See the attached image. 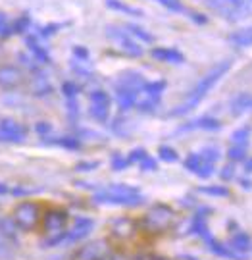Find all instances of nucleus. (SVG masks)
I'll use <instances>...</instances> for the list:
<instances>
[{
    "label": "nucleus",
    "mask_w": 252,
    "mask_h": 260,
    "mask_svg": "<svg viewBox=\"0 0 252 260\" xmlns=\"http://www.w3.org/2000/svg\"><path fill=\"white\" fill-rule=\"evenodd\" d=\"M222 127L220 120H215L212 116H200L196 120L187 121L185 125H181L177 129V133H187V131H196V129H202V131H218Z\"/></svg>",
    "instance_id": "obj_15"
},
{
    "label": "nucleus",
    "mask_w": 252,
    "mask_h": 260,
    "mask_svg": "<svg viewBox=\"0 0 252 260\" xmlns=\"http://www.w3.org/2000/svg\"><path fill=\"white\" fill-rule=\"evenodd\" d=\"M35 131H37L41 137H47V135H50V131H52V125L47 123V121H39L37 125H35Z\"/></svg>",
    "instance_id": "obj_43"
},
{
    "label": "nucleus",
    "mask_w": 252,
    "mask_h": 260,
    "mask_svg": "<svg viewBox=\"0 0 252 260\" xmlns=\"http://www.w3.org/2000/svg\"><path fill=\"white\" fill-rule=\"evenodd\" d=\"M166 91V81L164 79H156V81H147L142 85V89L137 94L135 106L140 112H152L154 108H158L162 94Z\"/></svg>",
    "instance_id": "obj_4"
},
{
    "label": "nucleus",
    "mask_w": 252,
    "mask_h": 260,
    "mask_svg": "<svg viewBox=\"0 0 252 260\" xmlns=\"http://www.w3.org/2000/svg\"><path fill=\"white\" fill-rule=\"evenodd\" d=\"M231 249H233L239 256L243 260H246L248 256H250L252 252V237L248 235L246 232H235L233 235H231V239H229V243H227Z\"/></svg>",
    "instance_id": "obj_14"
},
{
    "label": "nucleus",
    "mask_w": 252,
    "mask_h": 260,
    "mask_svg": "<svg viewBox=\"0 0 252 260\" xmlns=\"http://www.w3.org/2000/svg\"><path fill=\"white\" fill-rule=\"evenodd\" d=\"M50 91H52V87H50V81H48L45 75L33 79V93L37 94V96H47Z\"/></svg>",
    "instance_id": "obj_26"
},
{
    "label": "nucleus",
    "mask_w": 252,
    "mask_h": 260,
    "mask_svg": "<svg viewBox=\"0 0 252 260\" xmlns=\"http://www.w3.org/2000/svg\"><path fill=\"white\" fill-rule=\"evenodd\" d=\"M123 29H125L133 39H140L142 43H154V35L149 33L147 29H142L140 25H137V23H127Z\"/></svg>",
    "instance_id": "obj_23"
},
{
    "label": "nucleus",
    "mask_w": 252,
    "mask_h": 260,
    "mask_svg": "<svg viewBox=\"0 0 252 260\" xmlns=\"http://www.w3.org/2000/svg\"><path fill=\"white\" fill-rule=\"evenodd\" d=\"M200 154H202L208 162H212V164H215V162L220 160V156H222L220 149H218V147H212V145H210V147H204V149L200 150Z\"/></svg>",
    "instance_id": "obj_31"
},
{
    "label": "nucleus",
    "mask_w": 252,
    "mask_h": 260,
    "mask_svg": "<svg viewBox=\"0 0 252 260\" xmlns=\"http://www.w3.org/2000/svg\"><path fill=\"white\" fill-rule=\"evenodd\" d=\"M25 45H27L29 52L33 54V58L37 60L39 64H50V54H48V50L41 43H39V37L37 35H33V33H27L25 35Z\"/></svg>",
    "instance_id": "obj_17"
},
{
    "label": "nucleus",
    "mask_w": 252,
    "mask_h": 260,
    "mask_svg": "<svg viewBox=\"0 0 252 260\" xmlns=\"http://www.w3.org/2000/svg\"><path fill=\"white\" fill-rule=\"evenodd\" d=\"M150 56L158 62H166V64H173L179 66L185 62V54L177 50V48H171V47H158V48H152L150 50Z\"/></svg>",
    "instance_id": "obj_16"
},
{
    "label": "nucleus",
    "mask_w": 252,
    "mask_h": 260,
    "mask_svg": "<svg viewBox=\"0 0 252 260\" xmlns=\"http://www.w3.org/2000/svg\"><path fill=\"white\" fill-rule=\"evenodd\" d=\"M106 35L112 39L114 43L118 45V47L122 48L125 54H129V56H133V58H139V56H142V48H140V45L135 41V39L131 37L129 33L125 31V29H122V27H116V25H108L106 27Z\"/></svg>",
    "instance_id": "obj_7"
},
{
    "label": "nucleus",
    "mask_w": 252,
    "mask_h": 260,
    "mask_svg": "<svg viewBox=\"0 0 252 260\" xmlns=\"http://www.w3.org/2000/svg\"><path fill=\"white\" fill-rule=\"evenodd\" d=\"M94 203H96V205L139 206L145 203V197H142V193L139 191V187L118 183V185L104 187L100 191H96V193H94Z\"/></svg>",
    "instance_id": "obj_2"
},
{
    "label": "nucleus",
    "mask_w": 252,
    "mask_h": 260,
    "mask_svg": "<svg viewBox=\"0 0 252 260\" xmlns=\"http://www.w3.org/2000/svg\"><path fill=\"white\" fill-rule=\"evenodd\" d=\"M139 168H140V172H156V170H158V162L147 154V156L139 162Z\"/></svg>",
    "instance_id": "obj_33"
},
{
    "label": "nucleus",
    "mask_w": 252,
    "mask_h": 260,
    "mask_svg": "<svg viewBox=\"0 0 252 260\" xmlns=\"http://www.w3.org/2000/svg\"><path fill=\"white\" fill-rule=\"evenodd\" d=\"M14 31H12V25H8V18L4 14H0V37H10Z\"/></svg>",
    "instance_id": "obj_40"
},
{
    "label": "nucleus",
    "mask_w": 252,
    "mask_h": 260,
    "mask_svg": "<svg viewBox=\"0 0 252 260\" xmlns=\"http://www.w3.org/2000/svg\"><path fill=\"white\" fill-rule=\"evenodd\" d=\"M93 228H94L93 218H87V216H77V218H75V222H74V225H71V230H69V232H65L64 243L83 241L85 237L93 232Z\"/></svg>",
    "instance_id": "obj_13"
},
{
    "label": "nucleus",
    "mask_w": 252,
    "mask_h": 260,
    "mask_svg": "<svg viewBox=\"0 0 252 260\" xmlns=\"http://www.w3.org/2000/svg\"><path fill=\"white\" fill-rule=\"evenodd\" d=\"M96 168H98V162H79V164L75 166V170H77V172H93Z\"/></svg>",
    "instance_id": "obj_44"
},
{
    "label": "nucleus",
    "mask_w": 252,
    "mask_h": 260,
    "mask_svg": "<svg viewBox=\"0 0 252 260\" xmlns=\"http://www.w3.org/2000/svg\"><path fill=\"white\" fill-rule=\"evenodd\" d=\"M39 216H41V208H39L37 203L25 201V203H19L16 206V210L12 214V220H14V223L18 225L19 230L31 232L39 223Z\"/></svg>",
    "instance_id": "obj_6"
},
{
    "label": "nucleus",
    "mask_w": 252,
    "mask_h": 260,
    "mask_svg": "<svg viewBox=\"0 0 252 260\" xmlns=\"http://www.w3.org/2000/svg\"><path fill=\"white\" fill-rule=\"evenodd\" d=\"M54 145L58 147H64L67 150H79L81 149V141L75 139V137H58V139H52Z\"/></svg>",
    "instance_id": "obj_29"
},
{
    "label": "nucleus",
    "mask_w": 252,
    "mask_h": 260,
    "mask_svg": "<svg viewBox=\"0 0 252 260\" xmlns=\"http://www.w3.org/2000/svg\"><path fill=\"white\" fill-rule=\"evenodd\" d=\"M250 6H252V0H250Z\"/></svg>",
    "instance_id": "obj_51"
},
{
    "label": "nucleus",
    "mask_w": 252,
    "mask_h": 260,
    "mask_svg": "<svg viewBox=\"0 0 252 260\" xmlns=\"http://www.w3.org/2000/svg\"><path fill=\"white\" fill-rule=\"evenodd\" d=\"M65 225H67V214L64 210H48L43 218V232L48 237L65 233Z\"/></svg>",
    "instance_id": "obj_10"
},
{
    "label": "nucleus",
    "mask_w": 252,
    "mask_h": 260,
    "mask_svg": "<svg viewBox=\"0 0 252 260\" xmlns=\"http://www.w3.org/2000/svg\"><path fill=\"white\" fill-rule=\"evenodd\" d=\"M241 185H243V189L250 191V189H252V181H250V179H244V177H243V179H241Z\"/></svg>",
    "instance_id": "obj_48"
},
{
    "label": "nucleus",
    "mask_w": 252,
    "mask_h": 260,
    "mask_svg": "<svg viewBox=\"0 0 252 260\" xmlns=\"http://www.w3.org/2000/svg\"><path fill=\"white\" fill-rule=\"evenodd\" d=\"M127 166H129L127 156H122V154H114L112 156V168L116 172H122V170H125Z\"/></svg>",
    "instance_id": "obj_37"
},
{
    "label": "nucleus",
    "mask_w": 252,
    "mask_h": 260,
    "mask_svg": "<svg viewBox=\"0 0 252 260\" xmlns=\"http://www.w3.org/2000/svg\"><path fill=\"white\" fill-rule=\"evenodd\" d=\"M233 177H235V168L231 166V164L224 166V170H222V179H225V181H231Z\"/></svg>",
    "instance_id": "obj_45"
},
{
    "label": "nucleus",
    "mask_w": 252,
    "mask_h": 260,
    "mask_svg": "<svg viewBox=\"0 0 252 260\" xmlns=\"http://www.w3.org/2000/svg\"><path fill=\"white\" fill-rule=\"evenodd\" d=\"M229 41L233 43L235 47H250L252 45V27L241 29V31H235L233 35L229 37Z\"/></svg>",
    "instance_id": "obj_24"
},
{
    "label": "nucleus",
    "mask_w": 252,
    "mask_h": 260,
    "mask_svg": "<svg viewBox=\"0 0 252 260\" xmlns=\"http://www.w3.org/2000/svg\"><path fill=\"white\" fill-rule=\"evenodd\" d=\"M135 260H169L166 256H160V254H140Z\"/></svg>",
    "instance_id": "obj_46"
},
{
    "label": "nucleus",
    "mask_w": 252,
    "mask_h": 260,
    "mask_svg": "<svg viewBox=\"0 0 252 260\" xmlns=\"http://www.w3.org/2000/svg\"><path fill=\"white\" fill-rule=\"evenodd\" d=\"M227 156L231 158L233 162H243L246 158V147L243 145H231V149L227 150Z\"/></svg>",
    "instance_id": "obj_30"
},
{
    "label": "nucleus",
    "mask_w": 252,
    "mask_h": 260,
    "mask_svg": "<svg viewBox=\"0 0 252 260\" xmlns=\"http://www.w3.org/2000/svg\"><path fill=\"white\" fill-rule=\"evenodd\" d=\"M18 58H19V62H21V64H25V68L31 70V72H39V70H41V64H39L35 58H29V56L23 54V52H21Z\"/></svg>",
    "instance_id": "obj_35"
},
{
    "label": "nucleus",
    "mask_w": 252,
    "mask_h": 260,
    "mask_svg": "<svg viewBox=\"0 0 252 260\" xmlns=\"http://www.w3.org/2000/svg\"><path fill=\"white\" fill-rule=\"evenodd\" d=\"M108 252H110L108 243L98 239V241H91L87 243L85 247H81V249H77L74 252L71 260H102Z\"/></svg>",
    "instance_id": "obj_12"
},
{
    "label": "nucleus",
    "mask_w": 252,
    "mask_h": 260,
    "mask_svg": "<svg viewBox=\"0 0 252 260\" xmlns=\"http://www.w3.org/2000/svg\"><path fill=\"white\" fill-rule=\"evenodd\" d=\"M175 222V212L168 205H154L142 216V228L149 233H164Z\"/></svg>",
    "instance_id": "obj_3"
},
{
    "label": "nucleus",
    "mask_w": 252,
    "mask_h": 260,
    "mask_svg": "<svg viewBox=\"0 0 252 260\" xmlns=\"http://www.w3.org/2000/svg\"><path fill=\"white\" fill-rule=\"evenodd\" d=\"M74 58L79 62H89V50L85 47H74Z\"/></svg>",
    "instance_id": "obj_42"
},
{
    "label": "nucleus",
    "mask_w": 252,
    "mask_h": 260,
    "mask_svg": "<svg viewBox=\"0 0 252 260\" xmlns=\"http://www.w3.org/2000/svg\"><path fill=\"white\" fill-rule=\"evenodd\" d=\"M198 193L208 197H229V189L224 185H206V187H198Z\"/></svg>",
    "instance_id": "obj_28"
},
{
    "label": "nucleus",
    "mask_w": 252,
    "mask_h": 260,
    "mask_svg": "<svg viewBox=\"0 0 252 260\" xmlns=\"http://www.w3.org/2000/svg\"><path fill=\"white\" fill-rule=\"evenodd\" d=\"M147 154H149V152H147L145 149H133V150L129 152V156H127V160H129V164H135V162L139 164L140 160H142V158L147 156Z\"/></svg>",
    "instance_id": "obj_39"
},
{
    "label": "nucleus",
    "mask_w": 252,
    "mask_h": 260,
    "mask_svg": "<svg viewBox=\"0 0 252 260\" xmlns=\"http://www.w3.org/2000/svg\"><path fill=\"white\" fill-rule=\"evenodd\" d=\"M158 4H162V6H166L168 10H171V12H185V8H183V4L181 2H177V0H156Z\"/></svg>",
    "instance_id": "obj_38"
},
{
    "label": "nucleus",
    "mask_w": 252,
    "mask_h": 260,
    "mask_svg": "<svg viewBox=\"0 0 252 260\" xmlns=\"http://www.w3.org/2000/svg\"><path fill=\"white\" fill-rule=\"evenodd\" d=\"M62 93H64L65 99H77V94H79V85L75 83V81H65L62 85Z\"/></svg>",
    "instance_id": "obj_32"
},
{
    "label": "nucleus",
    "mask_w": 252,
    "mask_h": 260,
    "mask_svg": "<svg viewBox=\"0 0 252 260\" xmlns=\"http://www.w3.org/2000/svg\"><path fill=\"white\" fill-rule=\"evenodd\" d=\"M244 174H252V158H244Z\"/></svg>",
    "instance_id": "obj_47"
},
{
    "label": "nucleus",
    "mask_w": 252,
    "mask_h": 260,
    "mask_svg": "<svg viewBox=\"0 0 252 260\" xmlns=\"http://www.w3.org/2000/svg\"><path fill=\"white\" fill-rule=\"evenodd\" d=\"M112 233L116 237H122V239L133 237V233H135V222L131 218H127V216L116 218L112 222Z\"/></svg>",
    "instance_id": "obj_20"
},
{
    "label": "nucleus",
    "mask_w": 252,
    "mask_h": 260,
    "mask_svg": "<svg viewBox=\"0 0 252 260\" xmlns=\"http://www.w3.org/2000/svg\"><path fill=\"white\" fill-rule=\"evenodd\" d=\"M27 137V129L12 118L0 120V143H23Z\"/></svg>",
    "instance_id": "obj_9"
},
{
    "label": "nucleus",
    "mask_w": 252,
    "mask_h": 260,
    "mask_svg": "<svg viewBox=\"0 0 252 260\" xmlns=\"http://www.w3.org/2000/svg\"><path fill=\"white\" fill-rule=\"evenodd\" d=\"M23 81V74L18 66H2L0 68V87H16Z\"/></svg>",
    "instance_id": "obj_19"
},
{
    "label": "nucleus",
    "mask_w": 252,
    "mask_h": 260,
    "mask_svg": "<svg viewBox=\"0 0 252 260\" xmlns=\"http://www.w3.org/2000/svg\"><path fill=\"white\" fill-rule=\"evenodd\" d=\"M29 23H31V18L25 14V16H21V18H19L18 21L12 25V31H14V33H27Z\"/></svg>",
    "instance_id": "obj_34"
},
{
    "label": "nucleus",
    "mask_w": 252,
    "mask_h": 260,
    "mask_svg": "<svg viewBox=\"0 0 252 260\" xmlns=\"http://www.w3.org/2000/svg\"><path fill=\"white\" fill-rule=\"evenodd\" d=\"M102 260H125V258H123V256H120V254H110V252H108Z\"/></svg>",
    "instance_id": "obj_49"
},
{
    "label": "nucleus",
    "mask_w": 252,
    "mask_h": 260,
    "mask_svg": "<svg viewBox=\"0 0 252 260\" xmlns=\"http://www.w3.org/2000/svg\"><path fill=\"white\" fill-rule=\"evenodd\" d=\"M158 156H160V160H164V162H168V164H173V162L179 160V152L173 149V147H169V145H162L158 149Z\"/></svg>",
    "instance_id": "obj_27"
},
{
    "label": "nucleus",
    "mask_w": 252,
    "mask_h": 260,
    "mask_svg": "<svg viewBox=\"0 0 252 260\" xmlns=\"http://www.w3.org/2000/svg\"><path fill=\"white\" fill-rule=\"evenodd\" d=\"M8 193H10V187L0 183V195H8Z\"/></svg>",
    "instance_id": "obj_50"
},
{
    "label": "nucleus",
    "mask_w": 252,
    "mask_h": 260,
    "mask_svg": "<svg viewBox=\"0 0 252 260\" xmlns=\"http://www.w3.org/2000/svg\"><path fill=\"white\" fill-rule=\"evenodd\" d=\"M110 106H112V99L106 91H93L89 94V114L93 120L104 123L110 118Z\"/></svg>",
    "instance_id": "obj_8"
},
{
    "label": "nucleus",
    "mask_w": 252,
    "mask_h": 260,
    "mask_svg": "<svg viewBox=\"0 0 252 260\" xmlns=\"http://www.w3.org/2000/svg\"><path fill=\"white\" fill-rule=\"evenodd\" d=\"M248 112H252V94H237L231 101V114L233 116H243V114H248Z\"/></svg>",
    "instance_id": "obj_21"
},
{
    "label": "nucleus",
    "mask_w": 252,
    "mask_h": 260,
    "mask_svg": "<svg viewBox=\"0 0 252 260\" xmlns=\"http://www.w3.org/2000/svg\"><path fill=\"white\" fill-rule=\"evenodd\" d=\"M60 27H62V25H58V23H48V25H45V27L39 29L37 37H43V39L52 37V35H56V31Z\"/></svg>",
    "instance_id": "obj_36"
},
{
    "label": "nucleus",
    "mask_w": 252,
    "mask_h": 260,
    "mask_svg": "<svg viewBox=\"0 0 252 260\" xmlns=\"http://www.w3.org/2000/svg\"><path fill=\"white\" fill-rule=\"evenodd\" d=\"M183 166H185L187 172H191V174H195V176H198V177H202V179H208V177L215 172V164L208 162L200 152H191V154L185 158Z\"/></svg>",
    "instance_id": "obj_11"
},
{
    "label": "nucleus",
    "mask_w": 252,
    "mask_h": 260,
    "mask_svg": "<svg viewBox=\"0 0 252 260\" xmlns=\"http://www.w3.org/2000/svg\"><path fill=\"white\" fill-rule=\"evenodd\" d=\"M250 133H252L250 125L239 127V129L231 135V145H243V147H246V145H248V139H250Z\"/></svg>",
    "instance_id": "obj_25"
},
{
    "label": "nucleus",
    "mask_w": 252,
    "mask_h": 260,
    "mask_svg": "<svg viewBox=\"0 0 252 260\" xmlns=\"http://www.w3.org/2000/svg\"><path fill=\"white\" fill-rule=\"evenodd\" d=\"M10 256V239H6L0 233V258H8Z\"/></svg>",
    "instance_id": "obj_41"
},
{
    "label": "nucleus",
    "mask_w": 252,
    "mask_h": 260,
    "mask_svg": "<svg viewBox=\"0 0 252 260\" xmlns=\"http://www.w3.org/2000/svg\"><path fill=\"white\" fill-rule=\"evenodd\" d=\"M210 6L229 21L243 19L252 10L250 0H210Z\"/></svg>",
    "instance_id": "obj_5"
},
{
    "label": "nucleus",
    "mask_w": 252,
    "mask_h": 260,
    "mask_svg": "<svg viewBox=\"0 0 252 260\" xmlns=\"http://www.w3.org/2000/svg\"><path fill=\"white\" fill-rule=\"evenodd\" d=\"M204 243L208 245V249H210V252H214L215 256H222V258H227V260H243L237 252L227 245V243H222L218 241V239H214L212 235L208 237V239H204Z\"/></svg>",
    "instance_id": "obj_18"
},
{
    "label": "nucleus",
    "mask_w": 252,
    "mask_h": 260,
    "mask_svg": "<svg viewBox=\"0 0 252 260\" xmlns=\"http://www.w3.org/2000/svg\"><path fill=\"white\" fill-rule=\"evenodd\" d=\"M106 6L110 10H116V12H120V14H125V16H135V18H142L145 16V12L140 8H135V6H129V4H125L122 0H106Z\"/></svg>",
    "instance_id": "obj_22"
},
{
    "label": "nucleus",
    "mask_w": 252,
    "mask_h": 260,
    "mask_svg": "<svg viewBox=\"0 0 252 260\" xmlns=\"http://www.w3.org/2000/svg\"><path fill=\"white\" fill-rule=\"evenodd\" d=\"M229 70H231V60H224V62L215 64L208 74L202 75V77L198 79V83L191 89V93L187 94V99L179 104V106H175L169 116H185V114H189L191 110H195L196 106L204 101L206 94L220 83V79H222Z\"/></svg>",
    "instance_id": "obj_1"
}]
</instances>
